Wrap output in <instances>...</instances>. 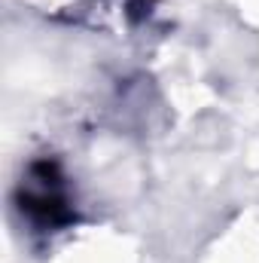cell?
<instances>
[{
  "mask_svg": "<svg viewBox=\"0 0 259 263\" xmlns=\"http://www.w3.org/2000/svg\"><path fill=\"white\" fill-rule=\"evenodd\" d=\"M21 211L31 214L37 223H61L67 217L64 181L55 165L40 162L28 172V181L21 184Z\"/></svg>",
  "mask_w": 259,
  "mask_h": 263,
  "instance_id": "cell-1",
  "label": "cell"
}]
</instances>
